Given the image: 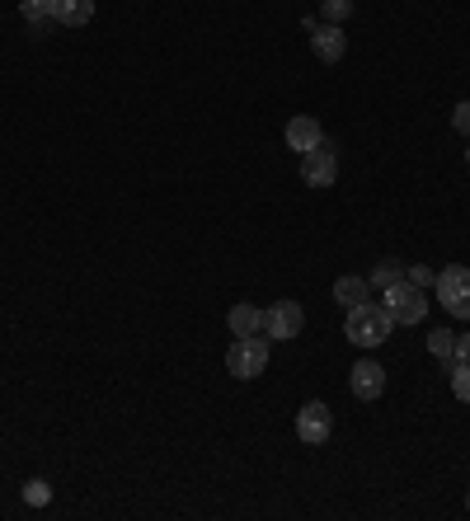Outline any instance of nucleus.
<instances>
[{
	"label": "nucleus",
	"mask_w": 470,
	"mask_h": 521,
	"mask_svg": "<svg viewBox=\"0 0 470 521\" xmlns=\"http://www.w3.org/2000/svg\"><path fill=\"white\" fill-rule=\"evenodd\" d=\"M24 503H29V507H47V503H52L47 479H29V484H24Z\"/></svg>",
	"instance_id": "19"
},
{
	"label": "nucleus",
	"mask_w": 470,
	"mask_h": 521,
	"mask_svg": "<svg viewBox=\"0 0 470 521\" xmlns=\"http://www.w3.org/2000/svg\"><path fill=\"white\" fill-rule=\"evenodd\" d=\"M47 10H52L57 24L80 29V24H90V19H94V0H47Z\"/></svg>",
	"instance_id": "11"
},
{
	"label": "nucleus",
	"mask_w": 470,
	"mask_h": 521,
	"mask_svg": "<svg viewBox=\"0 0 470 521\" xmlns=\"http://www.w3.org/2000/svg\"><path fill=\"white\" fill-rule=\"evenodd\" d=\"M268 353H273V343L264 334H245L231 343V353H226V371H231L235 381H254V376H264L268 367Z\"/></svg>",
	"instance_id": "2"
},
{
	"label": "nucleus",
	"mask_w": 470,
	"mask_h": 521,
	"mask_svg": "<svg viewBox=\"0 0 470 521\" xmlns=\"http://www.w3.org/2000/svg\"><path fill=\"white\" fill-rule=\"evenodd\" d=\"M367 292H372V287H367V277L344 273V277H339V282H334V301H339V306H344V310L362 306V301H367Z\"/></svg>",
	"instance_id": "13"
},
{
	"label": "nucleus",
	"mask_w": 470,
	"mask_h": 521,
	"mask_svg": "<svg viewBox=\"0 0 470 521\" xmlns=\"http://www.w3.org/2000/svg\"><path fill=\"white\" fill-rule=\"evenodd\" d=\"M395 320L386 315V306H372V301H362V306L348 310V320H344V338L348 343H358V348H381L386 338H391Z\"/></svg>",
	"instance_id": "1"
},
{
	"label": "nucleus",
	"mask_w": 470,
	"mask_h": 521,
	"mask_svg": "<svg viewBox=\"0 0 470 521\" xmlns=\"http://www.w3.org/2000/svg\"><path fill=\"white\" fill-rule=\"evenodd\" d=\"M452 362H470V334L456 338V357H452Z\"/></svg>",
	"instance_id": "22"
},
{
	"label": "nucleus",
	"mask_w": 470,
	"mask_h": 521,
	"mask_svg": "<svg viewBox=\"0 0 470 521\" xmlns=\"http://www.w3.org/2000/svg\"><path fill=\"white\" fill-rule=\"evenodd\" d=\"M306 33H311V52H315V57H320L325 66L344 62V52H348L344 24H311V19H306Z\"/></svg>",
	"instance_id": "9"
},
{
	"label": "nucleus",
	"mask_w": 470,
	"mask_h": 521,
	"mask_svg": "<svg viewBox=\"0 0 470 521\" xmlns=\"http://www.w3.org/2000/svg\"><path fill=\"white\" fill-rule=\"evenodd\" d=\"M405 282H414V287H423V292H428V287L438 282V273H433L428 263H409V268H405Z\"/></svg>",
	"instance_id": "20"
},
{
	"label": "nucleus",
	"mask_w": 470,
	"mask_h": 521,
	"mask_svg": "<svg viewBox=\"0 0 470 521\" xmlns=\"http://www.w3.org/2000/svg\"><path fill=\"white\" fill-rule=\"evenodd\" d=\"M466 165H470V146H466Z\"/></svg>",
	"instance_id": "23"
},
{
	"label": "nucleus",
	"mask_w": 470,
	"mask_h": 521,
	"mask_svg": "<svg viewBox=\"0 0 470 521\" xmlns=\"http://www.w3.org/2000/svg\"><path fill=\"white\" fill-rule=\"evenodd\" d=\"M433 292H438V301L447 306V315H456V320H470V268H466V263L442 268L438 282H433Z\"/></svg>",
	"instance_id": "3"
},
{
	"label": "nucleus",
	"mask_w": 470,
	"mask_h": 521,
	"mask_svg": "<svg viewBox=\"0 0 470 521\" xmlns=\"http://www.w3.org/2000/svg\"><path fill=\"white\" fill-rule=\"evenodd\" d=\"M320 15H325V24H344L353 15V0H320Z\"/></svg>",
	"instance_id": "18"
},
{
	"label": "nucleus",
	"mask_w": 470,
	"mask_h": 521,
	"mask_svg": "<svg viewBox=\"0 0 470 521\" xmlns=\"http://www.w3.org/2000/svg\"><path fill=\"white\" fill-rule=\"evenodd\" d=\"M400 277H405V268H400V263H376L372 273H367V287H381V292H386V287H395Z\"/></svg>",
	"instance_id": "15"
},
{
	"label": "nucleus",
	"mask_w": 470,
	"mask_h": 521,
	"mask_svg": "<svg viewBox=\"0 0 470 521\" xmlns=\"http://www.w3.org/2000/svg\"><path fill=\"white\" fill-rule=\"evenodd\" d=\"M226 324H231V334H235V338H245V334H264V310L250 306V301H240V306H231Z\"/></svg>",
	"instance_id": "12"
},
{
	"label": "nucleus",
	"mask_w": 470,
	"mask_h": 521,
	"mask_svg": "<svg viewBox=\"0 0 470 521\" xmlns=\"http://www.w3.org/2000/svg\"><path fill=\"white\" fill-rule=\"evenodd\" d=\"M348 390H353L362 404L381 399V395H386V367H381L376 357H362V362H353V371H348Z\"/></svg>",
	"instance_id": "8"
},
{
	"label": "nucleus",
	"mask_w": 470,
	"mask_h": 521,
	"mask_svg": "<svg viewBox=\"0 0 470 521\" xmlns=\"http://www.w3.org/2000/svg\"><path fill=\"white\" fill-rule=\"evenodd\" d=\"M19 15L29 19L33 29H43L47 19H52V10H47V0H19Z\"/></svg>",
	"instance_id": "16"
},
{
	"label": "nucleus",
	"mask_w": 470,
	"mask_h": 521,
	"mask_svg": "<svg viewBox=\"0 0 470 521\" xmlns=\"http://www.w3.org/2000/svg\"><path fill=\"white\" fill-rule=\"evenodd\" d=\"M466 507H470V493H466Z\"/></svg>",
	"instance_id": "24"
},
{
	"label": "nucleus",
	"mask_w": 470,
	"mask_h": 521,
	"mask_svg": "<svg viewBox=\"0 0 470 521\" xmlns=\"http://www.w3.org/2000/svg\"><path fill=\"white\" fill-rule=\"evenodd\" d=\"M452 395L470 404V362H452Z\"/></svg>",
	"instance_id": "17"
},
{
	"label": "nucleus",
	"mask_w": 470,
	"mask_h": 521,
	"mask_svg": "<svg viewBox=\"0 0 470 521\" xmlns=\"http://www.w3.org/2000/svg\"><path fill=\"white\" fill-rule=\"evenodd\" d=\"M301 179L311 188H334V179H339V155H334L329 141H320L315 151L301 155Z\"/></svg>",
	"instance_id": "7"
},
{
	"label": "nucleus",
	"mask_w": 470,
	"mask_h": 521,
	"mask_svg": "<svg viewBox=\"0 0 470 521\" xmlns=\"http://www.w3.org/2000/svg\"><path fill=\"white\" fill-rule=\"evenodd\" d=\"M282 137H287V146H292V151H315V146H320V141H325V127L315 123L311 113H297V118H287V132H282Z\"/></svg>",
	"instance_id": "10"
},
{
	"label": "nucleus",
	"mask_w": 470,
	"mask_h": 521,
	"mask_svg": "<svg viewBox=\"0 0 470 521\" xmlns=\"http://www.w3.org/2000/svg\"><path fill=\"white\" fill-rule=\"evenodd\" d=\"M301 329H306V310H301V301H273V306L264 310V338H273V343L301 338Z\"/></svg>",
	"instance_id": "5"
},
{
	"label": "nucleus",
	"mask_w": 470,
	"mask_h": 521,
	"mask_svg": "<svg viewBox=\"0 0 470 521\" xmlns=\"http://www.w3.org/2000/svg\"><path fill=\"white\" fill-rule=\"evenodd\" d=\"M329 432H334V414H329L325 399H311V404H301L297 409V437L306 446H325Z\"/></svg>",
	"instance_id": "6"
},
{
	"label": "nucleus",
	"mask_w": 470,
	"mask_h": 521,
	"mask_svg": "<svg viewBox=\"0 0 470 521\" xmlns=\"http://www.w3.org/2000/svg\"><path fill=\"white\" fill-rule=\"evenodd\" d=\"M452 127L470 141V99H466V104H456V108H452Z\"/></svg>",
	"instance_id": "21"
},
{
	"label": "nucleus",
	"mask_w": 470,
	"mask_h": 521,
	"mask_svg": "<svg viewBox=\"0 0 470 521\" xmlns=\"http://www.w3.org/2000/svg\"><path fill=\"white\" fill-rule=\"evenodd\" d=\"M386 315H391L395 324H423V315H428V301H423V287H414V282H395V287H386Z\"/></svg>",
	"instance_id": "4"
},
{
	"label": "nucleus",
	"mask_w": 470,
	"mask_h": 521,
	"mask_svg": "<svg viewBox=\"0 0 470 521\" xmlns=\"http://www.w3.org/2000/svg\"><path fill=\"white\" fill-rule=\"evenodd\" d=\"M428 353L442 357V362H452L456 357V334L452 329H433V334H428Z\"/></svg>",
	"instance_id": "14"
}]
</instances>
